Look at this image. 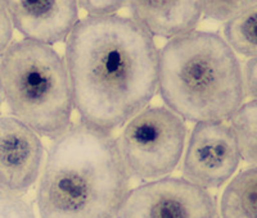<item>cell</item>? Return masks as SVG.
<instances>
[{
    "label": "cell",
    "mask_w": 257,
    "mask_h": 218,
    "mask_svg": "<svg viewBox=\"0 0 257 218\" xmlns=\"http://www.w3.org/2000/svg\"><path fill=\"white\" fill-rule=\"evenodd\" d=\"M127 0H77V4L88 16L116 15Z\"/></svg>",
    "instance_id": "2e32d148"
},
{
    "label": "cell",
    "mask_w": 257,
    "mask_h": 218,
    "mask_svg": "<svg viewBox=\"0 0 257 218\" xmlns=\"http://www.w3.org/2000/svg\"><path fill=\"white\" fill-rule=\"evenodd\" d=\"M229 125L237 137L242 159L257 166V100L243 103Z\"/></svg>",
    "instance_id": "4fadbf2b"
},
{
    "label": "cell",
    "mask_w": 257,
    "mask_h": 218,
    "mask_svg": "<svg viewBox=\"0 0 257 218\" xmlns=\"http://www.w3.org/2000/svg\"><path fill=\"white\" fill-rule=\"evenodd\" d=\"M221 218H257V166L231 177L220 200Z\"/></svg>",
    "instance_id": "8fae6325"
},
{
    "label": "cell",
    "mask_w": 257,
    "mask_h": 218,
    "mask_svg": "<svg viewBox=\"0 0 257 218\" xmlns=\"http://www.w3.org/2000/svg\"><path fill=\"white\" fill-rule=\"evenodd\" d=\"M126 6L148 34L169 40L196 30L203 16L202 0H127Z\"/></svg>",
    "instance_id": "30bf717a"
},
{
    "label": "cell",
    "mask_w": 257,
    "mask_h": 218,
    "mask_svg": "<svg viewBox=\"0 0 257 218\" xmlns=\"http://www.w3.org/2000/svg\"><path fill=\"white\" fill-rule=\"evenodd\" d=\"M210 191L184 177H162L130 190L121 218H217Z\"/></svg>",
    "instance_id": "8992f818"
},
{
    "label": "cell",
    "mask_w": 257,
    "mask_h": 218,
    "mask_svg": "<svg viewBox=\"0 0 257 218\" xmlns=\"http://www.w3.org/2000/svg\"><path fill=\"white\" fill-rule=\"evenodd\" d=\"M257 4V0H202L203 16L217 22H228Z\"/></svg>",
    "instance_id": "5bb4252c"
},
{
    "label": "cell",
    "mask_w": 257,
    "mask_h": 218,
    "mask_svg": "<svg viewBox=\"0 0 257 218\" xmlns=\"http://www.w3.org/2000/svg\"><path fill=\"white\" fill-rule=\"evenodd\" d=\"M41 136L15 116H0V191L21 196L44 167Z\"/></svg>",
    "instance_id": "ba28073f"
},
{
    "label": "cell",
    "mask_w": 257,
    "mask_h": 218,
    "mask_svg": "<svg viewBox=\"0 0 257 218\" xmlns=\"http://www.w3.org/2000/svg\"><path fill=\"white\" fill-rule=\"evenodd\" d=\"M0 87L12 116L40 136L56 139L72 125L67 66L53 45L13 41L0 56Z\"/></svg>",
    "instance_id": "277c9868"
},
{
    "label": "cell",
    "mask_w": 257,
    "mask_h": 218,
    "mask_svg": "<svg viewBox=\"0 0 257 218\" xmlns=\"http://www.w3.org/2000/svg\"><path fill=\"white\" fill-rule=\"evenodd\" d=\"M157 90L185 122H228L245 99L239 58L216 32L192 30L160 50Z\"/></svg>",
    "instance_id": "3957f363"
},
{
    "label": "cell",
    "mask_w": 257,
    "mask_h": 218,
    "mask_svg": "<svg viewBox=\"0 0 257 218\" xmlns=\"http://www.w3.org/2000/svg\"><path fill=\"white\" fill-rule=\"evenodd\" d=\"M24 39L48 45L66 40L79 22L77 0H3Z\"/></svg>",
    "instance_id": "9c48e42d"
},
{
    "label": "cell",
    "mask_w": 257,
    "mask_h": 218,
    "mask_svg": "<svg viewBox=\"0 0 257 218\" xmlns=\"http://www.w3.org/2000/svg\"><path fill=\"white\" fill-rule=\"evenodd\" d=\"M243 76L245 95H248L252 100H257V57L247 61L243 68Z\"/></svg>",
    "instance_id": "ac0fdd59"
},
{
    "label": "cell",
    "mask_w": 257,
    "mask_h": 218,
    "mask_svg": "<svg viewBox=\"0 0 257 218\" xmlns=\"http://www.w3.org/2000/svg\"><path fill=\"white\" fill-rule=\"evenodd\" d=\"M73 107L81 122L109 131L148 107L158 86L160 49L130 17L86 16L66 39Z\"/></svg>",
    "instance_id": "6da1fadb"
},
{
    "label": "cell",
    "mask_w": 257,
    "mask_h": 218,
    "mask_svg": "<svg viewBox=\"0 0 257 218\" xmlns=\"http://www.w3.org/2000/svg\"><path fill=\"white\" fill-rule=\"evenodd\" d=\"M225 41L235 54L245 58L257 57V4L242 15L225 22Z\"/></svg>",
    "instance_id": "7c38bea8"
},
{
    "label": "cell",
    "mask_w": 257,
    "mask_h": 218,
    "mask_svg": "<svg viewBox=\"0 0 257 218\" xmlns=\"http://www.w3.org/2000/svg\"><path fill=\"white\" fill-rule=\"evenodd\" d=\"M13 32H15V27L9 17L6 4L3 0H0V56L13 43Z\"/></svg>",
    "instance_id": "e0dca14e"
},
{
    "label": "cell",
    "mask_w": 257,
    "mask_h": 218,
    "mask_svg": "<svg viewBox=\"0 0 257 218\" xmlns=\"http://www.w3.org/2000/svg\"><path fill=\"white\" fill-rule=\"evenodd\" d=\"M118 143L109 131L77 123L54 139L40 174V218H117L130 192Z\"/></svg>",
    "instance_id": "7a4b0ae2"
},
{
    "label": "cell",
    "mask_w": 257,
    "mask_h": 218,
    "mask_svg": "<svg viewBox=\"0 0 257 218\" xmlns=\"http://www.w3.org/2000/svg\"><path fill=\"white\" fill-rule=\"evenodd\" d=\"M0 218H36L26 200L17 195L0 191Z\"/></svg>",
    "instance_id": "9a60e30c"
},
{
    "label": "cell",
    "mask_w": 257,
    "mask_h": 218,
    "mask_svg": "<svg viewBox=\"0 0 257 218\" xmlns=\"http://www.w3.org/2000/svg\"><path fill=\"white\" fill-rule=\"evenodd\" d=\"M183 155L184 178L206 190L229 182L242 160L237 137L228 122L196 123Z\"/></svg>",
    "instance_id": "52a82bcc"
},
{
    "label": "cell",
    "mask_w": 257,
    "mask_h": 218,
    "mask_svg": "<svg viewBox=\"0 0 257 218\" xmlns=\"http://www.w3.org/2000/svg\"><path fill=\"white\" fill-rule=\"evenodd\" d=\"M187 123L166 105L146 107L122 126L118 148L132 176L167 177L179 166L187 145Z\"/></svg>",
    "instance_id": "5b68a950"
},
{
    "label": "cell",
    "mask_w": 257,
    "mask_h": 218,
    "mask_svg": "<svg viewBox=\"0 0 257 218\" xmlns=\"http://www.w3.org/2000/svg\"><path fill=\"white\" fill-rule=\"evenodd\" d=\"M4 102V98H3V91H2V87H0V108H2V104Z\"/></svg>",
    "instance_id": "d6986e66"
}]
</instances>
